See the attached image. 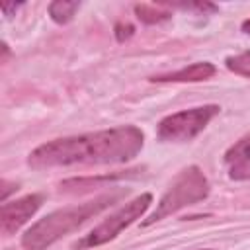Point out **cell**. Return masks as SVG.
<instances>
[{"label":"cell","instance_id":"13","mask_svg":"<svg viewBox=\"0 0 250 250\" xmlns=\"http://www.w3.org/2000/svg\"><path fill=\"white\" fill-rule=\"evenodd\" d=\"M133 33H135V25H131V23H123V21L115 23V39H117L119 43L131 39Z\"/></svg>","mask_w":250,"mask_h":250},{"label":"cell","instance_id":"9","mask_svg":"<svg viewBox=\"0 0 250 250\" xmlns=\"http://www.w3.org/2000/svg\"><path fill=\"white\" fill-rule=\"evenodd\" d=\"M78 8H80L78 0H72V2L70 0H55V2L49 4V16L55 23L62 25V23H68L74 18Z\"/></svg>","mask_w":250,"mask_h":250},{"label":"cell","instance_id":"14","mask_svg":"<svg viewBox=\"0 0 250 250\" xmlns=\"http://www.w3.org/2000/svg\"><path fill=\"white\" fill-rule=\"evenodd\" d=\"M16 189H18V184H10L8 180H2V191H0V199H2V203H6L8 195H10L12 191H16Z\"/></svg>","mask_w":250,"mask_h":250},{"label":"cell","instance_id":"6","mask_svg":"<svg viewBox=\"0 0 250 250\" xmlns=\"http://www.w3.org/2000/svg\"><path fill=\"white\" fill-rule=\"evenodd\" d=\"M45 197L41 193H29L25 197H20L16 201L10 203H2L0 209V229L4 234H12L16 232L21 225H25L35 213L37 209L43 205Z\"/></svg>","mask_w":250,"mask_h":250},{"label":"cell","instance_id":"2","mask_svg":"<svg viewBox=\"0 0 250 250\" xmlns=\"http://www.w3.org/2000/svg\"><path fill=\"white\" fill-rule=\"evenodd\" d=\"M125 195H127V189H113V191L98 195V197H94L86 203L57 209V211L45 215L43 219H39L37 223H33L23 232L21 246L25 250H45L51 244H55L59 238H62L64 234L82 227L86 221H90L92 217H96L104 209L117 203Z\"/></svg>","mask_w":250,"mask_h":250},{"label":"cell","instance_id":"16","mask_svg":"<svg viewBox=\"0 0 250 250\" xmlns=\"http://www.w3.org/2000/svg\"><path fill=\"white\" fill-rule=\"evenodd\" d=\"M240 29H242V31H244L246 35H250V18L242 21V25H240Z\"/></svg>","mask_w":250,"mask_h":250},{"label":"cell","instance_id":"11","mask_svg":"<svg viewBox=\"0 0 250 250\" xmlns=\"http://www.w3.org/2000/svg\"><path fill=\"white\" fill-rule=\"evenodd\" d=\"M225 66L234 74L250 78V51H244V53L234 55V57H227L225 59Z\"/></svg>","mask_w":250,"mask_h":250},{"label":"cell","instance_id":"17","mask_svg":"<svg viewBox=\"0 0 250 250\" xmlns=\"http://www.w3.org/2000/svg\"><path fill=\"white\" fill-rule=\"evenodd\" d=\"M203 250H211V248H203Z\"/></svg>","mask_w":250,"mask_h":250},{"label":"cell","instance_id":"7","mask_svg":"<svg viewBox=\"0 0 250 250\" xmlns=\"http://www.w3.org/2000/svg\"><path fill=\"white\" fill-rule=\"evenodd\" d=\"M225 164L229 170V178L236 182L250 180V133L236 141L225 152Z\"/></svg>","mask_w":250,"mask_h":250},{"label":"cell","instance_id":"12","mask_svg":"<svg viewBox=\"0 0 250 250\" xmlns=\"http://www.w3.org/2000/svg\"><path fill=\"white\" fill-rule=\"evenodd\" d=\"M160 8H166V6H172V8H180V10H195V12H201V14H207V12H217L219 8L211 2H172V4H164L160 2L158 4Z\"/></svg>","mask_w":250,"mask_h":250},{"label":"cell","instance_id":"5","mask_svg":"<svg viewBox=\"0 0 250 250\" xmlns=\"http://www.w3.org/2000/svg\"><path fill=\"white\" fill-rule=\"evenodd\" d=\"M219 111H221L219 105L207 104V105H199V107H191V109H186V111L172 113V115L164 117L158 123L156 135L164 143H186V141H191L209 125V121Z\"/></svg>","mask_w":250,"mask_h":250},{"label":"cell","instance_id":"8","mask_svg":"<svg viewBox=\"0 0 250 250\" xmlns=\"http://www.w3.org/2000/svg\"><path fill=\"white\" fill-rule=\"evenodd\" d=\"M213 74H215V64L203 61V62H193L189 66H184L176 72L156 74L150 78V82H201V80H209Z\"/></svg>","mask_w":250,"mask_h":250},{"label":"cell","instance_id":"15","mask_svg":"<svg viewBox=\"0 0 250 250\" xmlns=\"http://www.w3.org/2000/svg\"><path fill=\"white\" fill-rule=\"evenodd\" d=\"M20 6H21V4H10V2H2V4H0V8H2V12H4V16H6V18H10V16H12V12H14V10H18Z\"/></svg>","mask_w":250,"mask_h":250},{"label":"cell","instance_id":"3","mask_svg":"<svg viewBox=\"0 0 250 250\" xmlns=\"http://www.w3.org/2000/svg\"><path fill=\"white\" fill-rule=\"evenodd\" d=\"M207 195H209V182H207L205 174L197 166H188L176 176L172 186L166 189V193L156 203V209L143 221V227L154 225V223L162 221L164 217H168L188 205L203 201Z\"/></svg>","mask_w":250,"mask_h":250},{"label":"cell","instance_id":"4","mask_svg":"<svg viewBox=\"0 0 250 250\" xmlns=\"http://www.w3.org/2000/svg\"><path fill=\"white\" fill-rule=\"evenodd\" d=\"M150 203H152V195L150 193H141L139 197L131 199L121 209L111 213L107 219H104L98 227H94L88 234H84L78 242H74L72 248L74 250H86V248H96V246H102V244L113 240L125 227H129L131 223L141 219L146 213V209L150 207Z\"/></svg>","mask_w":250,"mask_h":250},{"label":"cell","instance_id":"10","mask_svg":"<svg viewBox=\"0 0 250 250\" xmlns=\"http://www.w3.org/2000/svg\"><path fill=\"white\" fill-rule=\"evenodd\" d=\"M135 14L146 25L162 23V21L172 18V14L168 10H162L160 6H150V4H135Z\"/></svg>","mask_w":250,"mask_h":250},{"label":"cell","instance_id":"1","mask_svg":"<svg viewBox=\"0 0 250 250\" xmlns=\"http://www.w3.org/2000/svg\"><path fill=\"white\" fill-rule=\"evenodd\" d=\"M145 145V135L135 125H121L96 133L55 139L31 150L27 164L35 170L66 168L76 164H119L133 160Z\"/></svg>","mask_w":250,"mask_h":250}]
</instances>
